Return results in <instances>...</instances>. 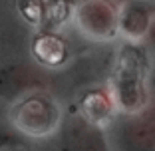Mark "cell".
<instances>
[{
  "label": "cell",
  "instance_id": "cell-1",
  "mask_svg": "<svg viewBox=\"0 0 155 151\" xmlns=\"http://www.w3.org/2000/svg\"><path fill=\"white\" fill-rule=\"evenodd\" d=\"M10 121L14 131L22 137L46 139L54 135L62 125L60 105L46 92H26L12 105Z\"/></svg>",
  "mask_w": 155,
  "mask_h": 151
},
{
  "label": "cell",
  "instance_id": "cell-2",
  "mask_svg": "<svg viewBox=\"0 0 155 151\" xmlns=\"http://www.w3.org/2000/svg\"><path fill=\"white\" fill-rule=\"evenodd\" d=\"M111 97L125 113H137L145 103V56L141 48L125 44L114 72Z\"/></svg>",
  "mask_w": 155,
  "mask_h": 151
},
{
  "label": "cell",
  "instance_id": "cell-3",
  "mask_svg": "<svg viewBox=\"0 0 155 151\" xmlns=\"http://www.w3.org/2000/svg\"><path fill=\"white\" fill-rule=\"evenodd\" d=\"M76 24L91 40H110L119 28V14L110 0H82L76 8Z\"/></svg>",
  "mask_w": 155,
  "mask_h": 151
},
{
  "label": "cell",
  "instance_id": "cell-4",
  "mask_svg": "<svg viewBox=\"0 0 155 151\" xmlns=\"http://www.w3.org/2000/svg\"><path fill=\"white\" fill-rule=\"evenodd\" d=\"M64 151H107L101 127L86 121L78 113L66 127Z\"/></svg>",
  "mask_w": 155,
  "mask_h": 151
},
{
  "label": "cell",
  "instance_id": "cell-5",
  "mask_svg": "<svg viewBox=\"0 0 155 151\" xmlns=\"http://www.w3.org/2000/svg\"><path fill=\"white\" fill-rule=\"evenodd\" d=\"M119 151H155V117H137L117 131Z\"/></svg>",
  "mask_w": 155,
  "mask_h": 151
},
{
  "label": "cell",
  "instance_id": "cell-6",
  "mask_svg": "<svg viewBox=\"0 0 155 151\" xmlns=\"http://www.w3.org/2000/svg\"><path fill=\"white\" fill-rule=\"evenodd\" d=\"M114 110H115L114 97H110L104 92H97V90L86 92L80 100V105H78V113L86 121L97 125V127H101L104 123L110 121Z\"/></svg>",
  "mask_w": 155,
  "mask_h": 151
},
{
  "label": "cell",
  "instance_id": "cell-7",
  "mask_svg": "<svg viewBox=\"0 0 155 151\" xmlns=\"http://www.w3.org/2000/svg\"><path fill=\"white\" fill-rule=\"evenodd\" d=\"M32 54L44 66H60L68 58V48L62 38L54 36L52 32H42L34 38Z\"/></svg>",
  "mask_w": 155,
  "mask_h": 151
},
{
  "label": "cell",
  "instance_id": "cell-8",
  "mask_svg": "<svg viewBox=\"0 0 155 151\" xmlns=\"http://www.w3.org/2000/svg\"><path fill=\"white\" fill-rule=\"evenodd\" d=\"M119 28L127 34L129 38H137L141 36L149 28V18L143 6L139 4H131L123 10V14H119Z\"/></svg>",
  "mask_w": 155,
  "mask_h": 151
},
{
  "label": "cell",
  "instance_id": "cell-9",
  "mask_svg": "<svg viewBox=\"0 0 155 151\" xmlns=\"http://www.w3.org/2000/svg\"><path fill=\"white\" fill-rule=\"evenodd\" d=\"M18 145H22V135H18L16 131H10L6 127H0V151L12 149Z\"/></svg>",
  "mask_w": 155,
  "mask_h": 151
}]
</instances>
